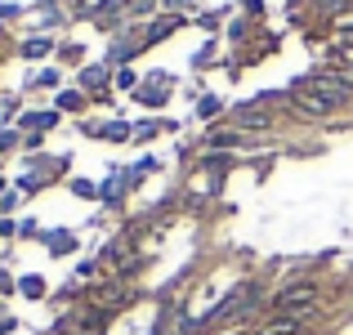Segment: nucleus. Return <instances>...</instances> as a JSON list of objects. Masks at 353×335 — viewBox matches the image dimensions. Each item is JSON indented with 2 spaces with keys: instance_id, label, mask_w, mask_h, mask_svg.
Returning <instances> with one entry per match:
<instances>
[{
  "instance_id": "f03ea898",
  "label": "nucleus",
  "mask_w": 353,
  "mask_h": 335,
  "mask_svg": "<svg viewBox=\"0 0 353 335\" xmlns=\"http://www.w3.org/2000/svg\"><path fill=\"white\" fill-rule=\"evenodd\" d=\"M228 121H233V130H241V134H268L277 125V112L264 108V103H241V108H233Z\"/></svg>"
},
{
  "instance_id": "7ed1b4c3",
  "label": "nucleus",
  "mask_w": 353,
  "mask_h": 335,
  "mask_svg": "<svg viewBox=\"0 0 353 335\" xmlns=\"http://www.w3.org/2000/svg\"><path fill=\"white\" fill-rule=\"evenodd\" d=\"M259 335H304L309 331V318H291V313H273L268 322H259L255 327Z\"/></svg>"
},
{
  "instance_id": "423d86ee",
  "label": "nucleus",
  "mask_w": 353,
  "mask_h": 335,
  "mask_svg": "<svg viewBox=\"0 0 353 335\" xmlns=\"http://www.w3.org/2000/svg\"><path fill=\"white\" fill-rule=\"evenodd\" d=\"M18 291H23L27 300H41V295H45V282H41V277H23V282H18Z\"/></svg>"
},
{
  "instance_id": "39448f33",
  "label": "nucleus",
  "mask_w": 353,
  "mask_h": 335,
  "mask_svg": "<svg viewBox=\"0 0 353 335\" xmlns=\"http://www.w3.org/2000/svg\"><path fill=\"white\" fill-rule=\"evenodd\" d=\"M250 143V134H241V130H210V148H241Z\"/></svg>"
},
{
  "instance_id": "6e6552de",
  "label": "nucleus",
  "mask_w": 353,
  "mask_h": 335,
  "mask_svg": "<svg viewBox=\"0 0 353 335\" xmlns=\"http://www.w3.org/2000/svg\"><path fill=\"white\" fill-rule=\"evenodd\" d=\"M59 108H68V112L77 108V112H81V108H85V99H81V94H63V99H59Z\"/></svg>"
},
{
  "instance_id": "1a4fd4ad",
  "label": "nucleus",
  "mask_w": 353,
  "mask_h": 335,
  "mask_svg": "<svg viewBox=\"0 0 353 335\" xmlns=\"http://www.w3.org/2000/svg\"><path fill=\"white\" fill-rule=\"evenodd\" d=\"M0 291H9V277L5 273H0Z\"/></svg>"
},
{
  "instance_id": "0eeeda50",
  "label": "nucleus",
  "mask_w": 353,
  "mask_h": 335,
  "mask_svg": "<svg viewBox=\"0 0 353 335\" xmlns=\"http://www.w3.org/2000/svg\"><path fill=\"white\" fill-rule=\"evenodd\" d=\"M99 134H103V139H130V125H125V121H112V125H103Z\"/></svg>"
},
{
  "instance_id": "f257e3e1",
  "label": "nucleus",
  "mask_w": 353,
  "mask_h": 335,
  "mask_svg": "<svg viewBox=\"0 0 353 335\" xmlns=\"http://www.w3.org/2000/svg\"><path fill=\"white\" fill-rule=\"evenodd\" d=\"M268 313H291V318H318L322 313V282H313V277H295V282H286L282 291L268 300Z\"/></svg>"
},
{
  "instance_id": "20e7f679",
  "label": "nucleus",
  "mask_w": 353,
  "mask_h": 335,
  "mask_svg": "<svg viewBox=\"0 0 353 335\" xmlns=\"http://www.w3.org/2000/svg\"><path fill=\"white\" fill-rule=\"evenodd\" d=\"M331 32H336V50H353V9H345V14L331 23Z\"/></svg>"
},
{
  "instance_id": "9d476101",
  "label": "nucleus",
  "mask_w": 353,
  "mask_h": 335,
  "mask_svg": "<svg viewBox=\"0 0 353 335\" xmlns=\"http://www.w3.org/2000/svg\"><path fill=\"white\" fill-rule=\"evenodd\" d=\"M237 335H259V331H237Z\"/></svg>"
}]
</instances>
